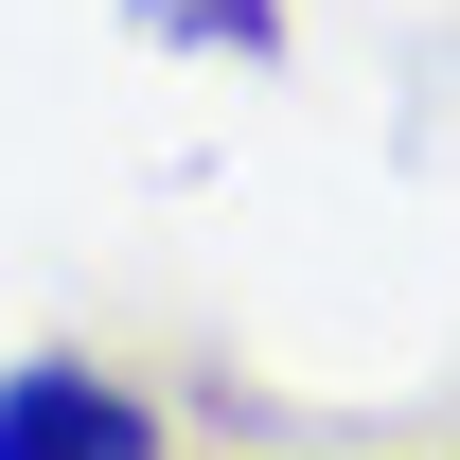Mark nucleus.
Returning a JSON list of instances; mask_svg holds the SVG:
<instances>
[{
    "label": "nucleus",
    "mask_w": 460,
    "mask_h": 460,
    "mask_svg": "<svg viewBox=\"0 0 460 460\" xmlns=\"http://www.w3.org/2000/svg\"><path fill=\"white\" fill-rule=\"evenodd\" d=\"M0 460H160V407L36 354V372H0Z\"/></svg>",
    "instance_id": "obj_1"
},
{
    "label": "nucleus",
    "mask_w": 460,
    "mask_h": 460,
    "mask_svg": "<svg viewBox=\"0 0 460 460\" xmlns=\"http://www.w3.org/2000/svg\"><path fill=\"white\" fill-rule=\"evenodd\" d=\"M142 36H195V54H284V0H124Z\"/></svg>",
    "instance_id": "obj_2"
}]
</instances>
